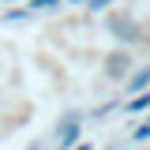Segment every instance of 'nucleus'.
Wrapping results in <instances>:
<instances>
[{
    "label": "nucleus",
    "mask_w": 150,
    "mask_h": 150,
    "mask_svg": "<svg viewBox=\"0 0 150 150\" xmlns=\"http://www.w3.org/2000/svg\"><path fill=\"white\" fill-rule=\"evenodd\" d=\"M124 112H131V116H139V112H150V94H146V90L131 94V101L124 105Z\"/></svg>",
    "instance_id": "obj_4"
},
{
    "label": "nucleus",
    "mask_w": 150,
    "mask_h": 150,
    "mask_svg": "<svg viewBox=\"0 0 150 150\" xmlns=\"http://www.w3.org/2000/svg\"><path fill=\"white\" fill-rule=\"evenodd\" d=\"M68 150H94V146H90V143H83V139H79V143H71Z\"/></svg>",
    "instance_id": "obj_11"
},
{
    "label": "nucleus",
    "mask_w": 150,
    "mask_h": 150,
    "mask_svg": "<svg viewBox=\"0 0 150 150\" xmlns=\"http://www.w3.org/2000/svg\"><path fill=\"white\" fill-rule=\"evenodd\" d=\"M131 139H135V143H146V139H150V124H139V128H135V135H131Z\"/></svg>",
    "instance_id": "obj_9"
},
{
    "label": "nucleus",
    "mask_w": 150,
    "mask_h": 150,
    "mask_svg": "<svg viewBox=\"0 0 150 150\" xmlns=\"http://www.w3.org/2000/svg\"><path fill=\"white\" fill-rule=\"evenodd\" d=\"M105 26H109V34H112V38H120V41H128V45H135V41L143 38V30H139V23H135L131 15H120V11L105 19Z\"/></svg>",
    "instance_id": "obj_1"
},
{
    "label": "nucleus",
    "mask_w": 150,
    "mask_h": 150,
    "mask_svg": "<svg viewBox=\"0 0 150 150\" xmlns=\"http://www.w3.org/2000/svg\"><path fill=\"white\" fill-rule=\"evenodd\" d=\"M56 8H60V0H30L26 11H56Z\"/></svg>",
    "instance_id": "obj_6"
},
{
    "label": "nucleus",
    "mask_w": 150,
    "mask_h": 150,
    "mask_svg": "<svg viewBox=\"0 0 150 150\" xmlns=\"http://www.w3.org/2000/svg\"><path fill=\"white\" fill-rule=\"evenodd\" d=\"M83 139V120L75 116V112H68L60 124H56V150H68L71 143H79Z\"/></svg>",
    "instance_id": "obj_2"
},
{
    "label": "nucleus",
    "mask_w": 150,
    "mask_h": 150,
    "mask_svg": "<svg viewBox=\"0 0 150 150\" xmlns=\"http://www.w3.org/2000/svg\"><path fill=\"white\" fill-rule=\"evenodd\" d=\"M112 105H116V101H105V105L90 109V120H101V116H109V112H112Z\"/></svg>",
    "instance_id": "obj_8"
},
{
    "label": "nucleus",
    "mask_w": 150,
    "mask_h": 150,
    "mask_svg": "<svg viewBox=\"0 0 150 150\" xmlns=\"http://www.w3.org/2000/svg\"><path fill=\"white\" fill-rule=\"evenodd\" d=\"M143 124H150V116H146V120H143Z\"/></svg>",
    "instance_id": "obj_15"
},
{
    "label": "nucleus",
    "mask_w": 150,
    "mask_h": 150,
    "mask_svg": "<svg viewBox=\"0 0 150 150\" xmlns=\"http://www.w3.org/2000/svg\"><path fill=\"white\" fill-rule=\"evenodd\" d=\"M146 86H150V68L131 71V79H128V94H139V90H146Z\"/></svg>",
    "instance_id": "obj_5"
},
{
    "label": "nucleus",
    "mask_w": 150,
    "mask_h": 150,
    "mask_svg": "<svg viewBox=\"0 0 150 150\" xmlns=\"http://www.w3.org/2000/svg\"><path fill=\"white\" fill-rule=\"evenodd\" d=\"M143 38H146V41H150V30H146V34H143Z\"/></svg>",
    "instance_id": "obj_14"
},
{
    "label": "nucleus",
    "mask_w": 150,
    "mask_h": 150,
    "mask_svg": "<svg viewBox=\"0 0 150 150\" xmlns=\"http://www.w3.org/2000/svg\"><path fill=\"white\" fill-rule=\"evenodd\" d=\"M26 15H30L26 8H11V11H8V15H4V19H8V23H19V19H26Z\"/></svg>",
    "instance_id": "obj_10"
},
{
    "label": "nucleus",
    "mask_w": 150,
    "mask_h": 150,
    "mask_svg": "<svg viewBox=\"0 0 150 150\" xmlns=\"http://www.w3.org/2000/svg\"><path fill=\"white\" fill-rule=\"evenodd\" d=\"M128 71H131V56L128 53H112L105 60V75L109 79H128Z\"/></svg>",
    "instance_id": "obj_3"
},
{
    "label": "nucleus",
    "mask_w": 150,
    "mask_h": 150,
    "mask_svg": "<svg viewBox=\"0 0 150 150\" xmlns=\"http://www.w3.org/2000/svg\"><path fill=\"white\" fill-rule=\"evenodd\" d=\"M26 150H45V146H41V143H30V146H26Z\"/></svg>",
    "instance_id": "obj_12"
},
{
    "label": "nucleus",
    "mask_w": 150,
    "mask_h": 150,
    "mask_svg": "<svg viewBox=\"0 0 150 150\" xmlns=\"http://www.w3.org/2000/svg\"><path fill=\"white\" fill-rule=\"evenodd\" d=\"M4 4H11V0H4Z\"/></svg>",
    "instance_id": "obj_16"
},
{
    "label": "nucleus",
    "mask_w": 150,
    "mask_h": 150,
    "mask_svg": "<svg viewBox=\"0 0 150 150\" xmlns=\"http://www.w3.org/2000/svg\"><path fill=\"white\" fill-rule=\"evenodd\" d=\"M90 8H86V15H98V11H105V8H112V0H86Z\"/></svg>",
    "instance_id": "obj_7"
},
{
    "label": "nucleus",
    "mask_w": 150,
    "mask_h": 150,
    "mask_svg": "<svg viewBox=\"0 0 150 150\" xmlns=\"http://www.w3.org/2000/svg\"><path fill=\"white\" fill-rule=\"evenodd\" d=\"M71 4H86V0H71Z\"/></svg>",
    "instance_id": "obj_13"
}]
</instances>
